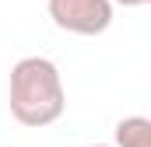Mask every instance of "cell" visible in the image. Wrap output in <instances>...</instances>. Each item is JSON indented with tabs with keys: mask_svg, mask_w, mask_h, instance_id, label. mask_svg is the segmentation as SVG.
<instances>
[{
	"mask_svg": "<svg viewBox=\"0 0 151 147\" xmlns=\"http://www.w3.org/2000/svg\"><path fill=\"white\" fill-rule=\"evenodd\" d=\"M116 147H151V119L127 116L116 123Z\"/></svg>",
	"mask_w": 151,
	"mask_h": 147,
	"instance_id": "cell-3",
	"label": "cell"
},
{
	"mask_svg": "<svg viewBox=\"0 0 151 147\" xmlns=\"http://www.w3.org/2000/svg\"><path fill=\"white\" fill-rule=\"evenodd\" d=\"M7 102H11V116L21 126L39 130V126L56 123L67 109V91H63L56 63L46 56H21L11 67Z\"/></svg>",
	"mask_w": 151,
	"mask_h": 147,
	"instance_id": "cell-1",
	"label": "cell"
},
{
	"mask_svg": "<svg viewBox=\"0 0 151 147\" xmlns=\"http://www.w3.org/2000/svg\"><path fill=\"white\" fill-rule=\"evenodd\" d=\"M49 18L74 35H102L113 25L109 0H49Z\"/></svg>",
	"mask_w": 151,
	"mask_h": 147,
	"instance_id": "cell-2",
	"label": "cell"
},
{
	"mask_svg": "<svg viewBox=\"0 0 151 147\" xmlns=\"http://www.w3.org/2000/svg\"><path fill=\"white\" fill-rule=\"evenodd\" d=\"M88 147H109V144H88Z\"/></svg>",
	"mask_w": 151,
	"mask_h": 147,
	"instance_id": "cell-5",
	"label": "cell"
},
{
	"mask_svg": "<svg viewBox=\"0 0 151 147\" xmlns=\"http://www.w3.org/2000/svg\"><path fill=\"white\" fill-rule=\"evenodd\" d=\"M109 4H123V7H141V4H151V0H109Z\"/></svg>",
	"mask_w": 151,
	"mask_h": 147,
	"instance_id": "cell-4",
	"label": "cell"
}]
</instances>
